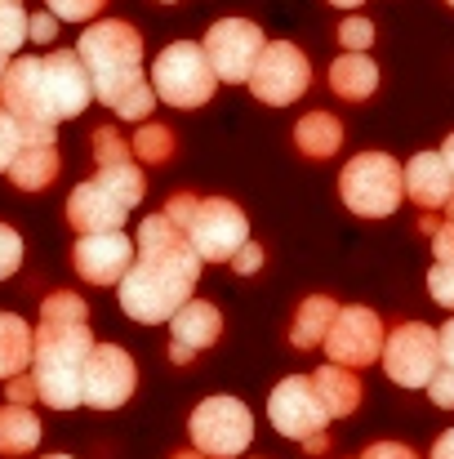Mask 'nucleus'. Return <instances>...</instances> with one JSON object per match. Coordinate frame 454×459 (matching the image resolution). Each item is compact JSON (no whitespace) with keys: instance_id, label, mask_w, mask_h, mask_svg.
Listing matches in <instances>:
<instances>
[{"instance_id":"nucleus-1","label":"nucleus","mask_w":454,"mask_h":459,"mask_svg":"<svg viewBox=\"0 0 454 459\" xmlns=\"http://www.w3.org/2000/svg\"><path fill=\"white\" fill-rule=\"evenodd\" d=\"M201 268L205 264L183 237V228H174L165 214H148L134 237V268L121 277L116 299L125 307V316L143 325H165L192 299Z\"/></svg>"},{"instance_id":"nucleus-2","label":"nucleus","mask_w":454,"mask_h":459,"mask_svg":"<svg viewBox=\"0 0 454 459\" xmlns=\"http://www.w3.org/2000/svg\"><path fill=\"white\" fill-rule=\"evenodd\" d=\"M94 352V334H90V307L72 290H54L40 304V325H36V352H31V384H36V402H45L49 411H76L81 402V379H85V361Z\"/></svg>"},{"instance_id":"nucleus-3","label":"nucleus","mask_w":454,"mask_h":459,"mask_svg":"<svg viewBox=\"0 0 454 459\" xmlns=\"http://www.w3.org/2000/svg\"><path fill=\"white\" fill-rule=\"evenodd\" d=\"M76 54L90 72L94 99L103 108H112L121 121H143L156 108V90L143 76V36L121 22V18H103L94 27L81 31Z\"/></svg>"},{"instance_id":"nucleus-4","label":"nucleus","mask_w":454,"mask_h":459,"mask_svg":"<svg viewBox=\"0 0 454 459\" xmlns=\"http://www.w3.org/2000/svg\"><path fill=\"white\" fill-rule=\"evenodd\" d=\"M160 214L174 228H183V237L192 241V250L201 255V264H232L236 250L250 241V223H245L241 205H232L227 196L174 192Z\"/></svg>"},{"instance_id":"nucleus-5","label":"nucleus","mask_w":454,"mask_h":459,"mask_svg":"<svg viewBox=\"0 0 454 459\" xmlns=\"http://www.w3.org/2000/svg\"><path fill=\"white\" fill-rule=\"evenodd\" d=\"M338 196L361 219H388L406 196V165L388 152L352 156L338 174Z\"/></svg>"},{"instance_id":"nucleus-6","label":"nucleus","mask_w":454,"mask_h":459,"mask_svg":"<svg viewBox=\"0 0 454 459\" xmlns=\"http://www.w3.org/2000/svg\"><path fill=\"white\" fill-rule=\"evenodd\" d=\"M151 90L169 108H205L218 90V76L196 40H174L151 63Z\"/></svg>"},{"instance_id":"nucleus-7","label":"nucleus","mask_w":454,"mask_h":459,"mask_svg":"<svg viewBox=\"0 0 454 459\" xmlns=\"http://www.w3.org/2000/svg\"><path fill=\"white\" fill-rule=\"evenodd\" d=\"M187 433L205 459H236L254 442V415L241 397H205L192 411Z\"/></svg>"},{"instance_id":"nucleus-8","label":"nucleus","mask_w":454,"mask_h":459,"mask_svg":"<svg viewBox=\"0 0 454 459\" xmlns=\"http://www.w3.org/2000/svg\"><path fill=\"white\" fill-rule=\"evenodd\" d=\"M0 108L18 121L22 139H54V112L45 99V81H40V58L22 54L9 63V72L0 76Z\"/></svg>"},{"instance_id":"nucleus-9","label":"nucleus","mask_w":454,"mask_h":459,"mask_svg":"<svg viewBox=\"0 0 454 459\" xmlns=\"http://www.w3.org/2000/svg\"><path fill=\"white\" fill-rule=\"evenodd\" d=\"M263 45H268V40H263V27L250 22V18H218V22L205 31V40H201V49H205L214 76L227 81V85H241V81L250 85Z\"/></svg>"},{"instance_id":"nucleus-10","label":"nucleus","mask_w":454,"mask_h":459,"mask_svg":"<svg viewBox=\"0 0 454 459\" xmlns=\"http://www.w3.org/2000/svg\"><path fill=\"white\" fill-rule=\"evenodd\" d=\"M312 85V63L295 40H268L259 63H254V76H250V90L259 103L268 108H290L295 99L307 94Z\"/></svg>"},{"instance_id":"nucleus-11","label":"nucleus","mask_w":454,"mask_h":459,"mask_svg":"<svg viewBox=\"0 0 454 459\" xmlns=\"http://www.w3.org/2000/svg\"><path fill=\"white\" fill-rule=\"evenodd\" d=\"M441 366V343H437V330L424 325V321H406L388 334L383 343V370L392 384L401 388H428L433 375Z\"/></svg>"},{"instance_id":"nucleus-12","label":"nucleus","mask_w":454,"mask_h":459,"mask_svg":"<svg viewBox=\"0 0 454 459\" xmlns=\"http://www.w3.org/2000/svg\"><path fill=\"white\" fill-rule=\"evenodd\" d=\"M383 343H388V330H383L379 312L352 304V307H338V316H334V325H330L321 348H325V357L334 366L361 370V366H374L383 357Z\"/></svg>"},{"instance_id":"nucleus-13","label":"nucleus","mask_w":454,"mask_h":459,"mask_svg":"<svg viewBox=\"0 0 454 459\" xmlns=\"http://www.w3.org/2000/svg\"><path fill=\"white\" fill-rule=\"evenodd\" d=\"M139 388V366L121 343H94L81 379V402L94 411H121Z\"/></svg>"},{"instance_id":"nucleus-14","label":"nucleus","mask_w":454,"mask_h":459,"mask_svg":"<svg viewBox=\"0 0 454 459\" xmlns=\"http://www.w3.org/2000/svg\"><path fill=\"white\" fill-rule=\"evenodd\" d=\"M268 420H272V429H277L281 437H290V442H299V446L325 433L330 415H325V406H321V397H316V388H312V375H290V379H281V384L272 388V397H268Z\"/></svg>"},{"instance_id":"nucleus-15","label":"nucleus","mask_w":454,"mask_h":459,"mask_svg":"<svg viewBox=\"0 0 454 459\" xmlns=\"http://www.w3.org/2000/svg\"><path fill=\"white\" fill-rule=\"evenodd\" d=\"M40 81H45V99H49L54 121H72L94 103V85H90V72H85L76 49H49L40 58Z\"/></svg>"},{"instance_id":"nucleus-16","label":"nucleus","mask_w":454,"mask_h":459,"mask_svg":"<svg viewBox=\"0 0 454 459\" xmlns=\"http://www.w3.org/2000/svg\"><path fill=\"white\" fill-rule=\"evenodd\" d=\"M72 264L94 286H121V277L134 268V241L125 232H94L72 246Z\"/></svg>"},{"instance_id":"nucleus-17","label":"nucleus","mask_w":454,"mask_h":459,"mask_svg":"<svg viewBox=\"0 0 454 459\" xmlns=\"http://www.w3.org/2000/svg\"><path fill=\"white\" fill-rule=\"evenodd\" d=\"M223 334V312L205 299H187L169 321V361L174 366H192L196 352L214 348Z\"/></svg>"},{"instance_id":"nucleus-18","label":"nucleus","mask_w":454,"mask_h":459,"mask_svg":"<svg viewBox=\"0 0 454 459\" xmlns=\"http://www.w3.org/2000/svg\"><path fill=\"white\" fill-rule=\"evenodd\" d=\"M125 219H130V210H125L112 192H103L94 178L81 183V187H72V196H67V223H72L81 237L125 232Z\"/></svg>"},{"instance_id":"nucleus-19","label":"nucleus","mask_w":454,"mask_h":459,"mask_svg":"<svg viewBox=\"0 0 454 459\" xmlns=\"http://www.w3.org/2000/svg\"><path fill=\"white\" fill-rule=\"evenodd\" d=\"M406 196L419 210H446L454 196L450 165L441 152H415L406 160Z\"/></svg>"},{"instance_id":"nucleus-20","label":"nucleus","mask_w":454,"mask_h":459,"mask_svg":"<svg viewBox=\"0 0 454 459\" xmlns=\"http://www.w3.org/2000/svg\"><path fill=\"white\" fill-rule=\"evenodd\" d=\"M63 160H58V139H22V148L9 165V183L18 192H45L58 178Z\"/></svg>"},{"instance_id":"nucleus-21","label":"nucleus","mask_w":454,"mask_h":459,"mask_svg":"<svg viewBox=\"0 0 454 459\" xmlns=\"http://www.w3.org/2000/svg\"><path fill=\"white\" fill-rule=\"evenodd\" d=\"M312 388H316V397H321V406H325V415L330 420H347L356 406H361V379H356V370H347V366H321L316 375H312Z\"/></svg>"},{"instance_id":"nucleus-22","label":"nucleus","mask_w":454,"mask_h":459,"mask_svg":"<svg viewBox=\"0 0 454 459\" xmlns=\"http://www.w3.org/2000/svg\"><path fill=\"white\" fill-rule=\"evenodd\" d=\"M31 352H36V330L18 316V312H0V379H18L31 370Z\"/></svg>"},{"instance_id":"nucleus-23","label":"nucleus","mask_w":454,"mask_h":459,"mask_svg":"<svg viewBox=\"0 0 454 459\" xmlns=\"http://www.w3.org/2000/svg\"><path fill=\"white\" fill-rule=\"evenodd\" d=\"M330 90L343 99V103H365L374 90H379V67L365 58V54H338L330 63Z\"/></svg>"},{"instance_id":"nucleus-24","label":"nucleus","mask_w":454,"mask_h":459,"mask_svg":"<svg viewBox=\"0 0 454 459\" xmlns=\"http://www.w3.org/2000/svg\"><path fill=\"white\" fill-rule=\"evenodd\" d=\"M334 316H338V304L330 295H307L299 304V312H295L290 343L295 348H321L325 334H330V325H334Z\"/></svg>"},{"instance_id":"nucleus-25","label":"nucleus","mask_w":454,"mask_h":459,"mask_svg":"<svg viewBox=\"0 0 454 459\" xmlns=\"http://www.w3.org/2000/svg\"><path fill=\"white\" fill-rule=\"evenodd\" d=\"M295 143H299L303 156L325 160V156H334L343 148V126L330 112H307V117H299V126H295Z\"/></svg>"},{"instance_id":"nucleus-26","label":"nucleus","mask_w":454,"mask_h":459,"mask_svg":"<svg viewBox=\"0 0 454 459\" xmlns=\"http://www.w3.org/2000/svg\"><path fill=\"white\" fill-rule=\"evenodd\" d=\"M40 446V420L31 406H0V455H31Z\"/></svg>"},{"instance_id":"nucleus-27","label":"nucleus","mask_w":454,"mask_h":459,"mask_svg":"<svg viewBox=\"0 0 454 459\" xmlns=\"http://www.w3.org/2000/svg\"><path fill=\"white\" fill-rule=\"evenodd\" d=\"M94 183L103 187V192H112L125 210H134L143 196H148V178H143V169H139V160L134 156H125V160H107V165H99V174H94Z\"/></svg>"},{"instance_id":"nucleus-28","label":"nucleus","mask_w":454,"mask_h":459,"mask_svg":"<svg viewBox=\"0 0 454 459\" xmlns=\"http://www.w3.org/2000/svg\"><path fill=\"white\" fill-rule=\"evenodd\" d=\"M130 148H134V156H139L143 165H165V160L174 156V130H169V126H143V130L130 139Z\"/></svg>"},{"instance_id":"nucleus-29","label":"nucleus","mask_w":454,"mask_h":459,"mask_svg":"<svg viewBox=\"0 0 454 459\" xmlns=\"http://www.w3.org/2000/svg\"><path fill=\"white\" fill-rule=\"evenodd\" d=\"M338 45H343L347 54H365V49L374 45V22H370V18H356V13L343 18V22H338Z\"/></svg>"},{"instance_id":"nucleus-30","label":"nucleus","mask_w":454,"mask_h":459,"mask_svg":"<svg viewBox=\"0 0 454 459\" xmlns=\"http://www.w3.org/2000/svg\"><path fill=\"white\" fill-rule=\"evenodd\" d=\"M45 4H49V13L63 18V22H90V18L103 13L107 0H45Z\"/></svg>"},{"instance_id":"nucleus-31","label":"nucleus","mask_w":454,"mask_h":459,"mask_svg":"<svg viewBox=\"0 0 454 459\" xmlns=\"http://www.w3.org/2000/svg\"><path fill=\"white\" fill-rule=\"evenodd\" d=\"M18 148H22V130H18V121L0 108V174H9V165H13Z\"/></svg>"},{"instance_id":"nucleus-32","label":"nucleus","mask_w":454,"mask_h":459,"mask_svg":"<svg viewBox=\"0 0 454 459\" xmlns=\"http://www.w3.org/2000/svg\"><path fill=\"white\" fill-rule=\"evenodd\" d=\"M18 264H22V237H18L9 223H0V281L13 277Z\"/></svg>"},{"instance_id":"nucleus-33","label":"nucleus","mask_w":454,"mask_h":459,"mask_svg":"<svg viewBox=\"0 0 454 459\" xmlns=\"http://www.w3.org/2000/svg\"><path fill=\"white\" fill-rule=\"evenodd\" d=\"M428 295L441 307H454V264H433V273H428Z\"/></svg>"},{"instance_id":"nucleus-34","label":"nucleus","mask_w":454,"mask_h":459,"mask_svg":"<svg viewBox=\"0 0 454 459\" xmlns=\"http://www.w3.org/2000/svg\"><path fill=\"white\" fill-rule=\"evenodd\" d=\"M428 397L441 406V411H454V370L450 366H437L433 384H428Z\"/></svg>"},{"instance_id":"nucleus-35","label":"nucleus","mask_w":454,"mask_h":459,"mask_svg":"<svg viewBox=\"0 0 454 459\" xmlns=\"http://www.w3.org/2000/svg\"><path fill=\"white\" fill-rule=\"evenodd\" d=\"M54 36H58V18H54L49 9L27 18V40H31V45H54Z\"/></svg>"},{"instance_id":"nucleus-36","label":"nucleus","mask_w":454,"mask_h":459,"mask_svg":"<svg viewBox=\"0 0 454 459\" xmlns=\"http://www.w3.org/2000/svg\"><path fill=\"white\" fill-rule=\"evenodd\" d=\"M263 268V246H254V241H245L241 250H236V259H232V273H241V277H250V273H259Z\"/></svg>"},{"instance_id":"nucleus-37","label":"nucleus","mask_w":454,"mask_h":459,"mask_svg":"<svg viewBox=\"0 0 454 459\" xmlns=\"http://www.w3.org/2000/svg\"><path fill=\"white\" fill-rule=\"evenodd\" d=\"M4 402H13V406H31V402H36V384H31V375L9 379V384H4Z\"/></svg>"},{"instance_id":"nucleus-38","label":"nucleus","mask_w":454,"mask_h":459,"mask_svg":"<svg viewBox=\"0 0 454 459\" xmlns=\"http://www.w3.org/2000/svg\"><path fill=\"white\" fill-rule=\"evenodd\" d=\"M433 255H437V264H454V219L450 223H437V232H433Z\"/></svg>"},{"instance_id":"nucleus-39","label":"nucleus","mask_w":454,"mask_h":459,"mask_svg":"<svg viewBox=\"0 0 454 459\" xmlns=\"http://www.w3.org/2000/svg\"><path fill=\"white\" fill-rule=\"evenodd\" d=\"M361 459H419V455L410 446H397V442H374V446H365Z\"/></svg>"},{"instance_id":"nucleus-40","label":"nucleus","mask_w":454,"mask_h":459,"mask_svg":"<svg viewBox=\"0 0 454 459\" xmlns=\"http://www.w3.org/2000/svg\"><path fill=\"white\" fill-rule=\"evenodd\" d=\"M437 343H441V366H450L454 370V316L437 330Z\"/></svg>"},{"instance_id":"nucleus-41","label":"nucleus","mask_w":454,"mask_h":459,"mask_svg":"<svg viewBox=\"0 0 454 459\" xmlns=\"http://www.w3.org/2000/svg\"><path fill=\"white\" fill-rule=\"evenodd\" d=\"M433 459H454V429L437 437V446H433Z\"/></svg>"},{"instance_id":"nucleus-42","label":"nucleus","mask_w":454,"mask_h":459,"mask_svg":"<svg viewBox=\"0 0 454 459\" xmlns=\"http://www.w3.org/2000/svg\"><path fill=\"white\" fill-rule=\"evenodd\" d=\"M441 156H446V165H450V178H454V134L446 139V148H441ZM446 210H450V219H454V196H450V205H446Z\"/></svg>"},{"instance_id":"nucleus-43","label":"nucleus","mask_w":454,"mask_h":459,"mask_svg":"<svg viewBox=\"0 0 454 459\" xmlns=\"http://www.w3.org/2000/svg\"><path fill=\"white\" fill-rule=\"evenodd\" d=\"M325 446H330V442H325V433H321V437H312V442H303V451H307V455H325Z\"/></svg>"},{"instance_id":"nucleus-44","label":"nucleus","mask_w":454,"mask_h":459,"mask_svg":"<svg viewBox=\"0 0 454 459\" xmlns=\"http://www.w3.org/2000/svg\"><path fill=\"white\" fill-rule=\"evenodd\" d=\"M169 459H205V455H201L196 446H187V451H174V455H169Z\"/></svg>"},{"instance_id":"nucleus-45","label":"nucleus","mask_w":454,"mask_h":459,"mask_svg":"<svg viewBox=\"0 0 454 459\" xmlns=\"http://www.w3.org/2000/svg\"><path fill=\"white\" fill-rule=\"evenodd\" d=\"M330 4H334V9H361L365 0H330Z\"/></svg>"},{"instance_id":"nucleus-46","label":"nucleus","mask_w":454,"mask_h":459,"mask_svg":"<svg viewBox=\"0 0 454 459\" xmlns=\"http://www.w3.org/2000/svg\"><path fill=\"white\" fill-rule=\"evenodd\" d=\"M9 63H13V58H9V54H4V49H0V76H4V72H9Z\"/></svg>"},{"instance_id":"nucleus-47","label":"nucleus","mask_w":454,"mask_h":459,"mask_svg":"<svg viewBox=\"0 0 454 459\" xmlns=\"http://www.w3.org/2000/svg\"><path fill=\"white\" fill-rule=\"evenodd\" d=\"M45 459H72V455H45Z\"/></svg>"},{"instance_id":"nucleus-48","label":"nucleus","mask_w":454,"mask_h":459,"mask_svg":"<svg viewBox=\"0 0 454 459\" xmlns=\"http://www.w3.org/2000/svg\"><path fill=\"white\" fill-rule=\"evenodd\" d=\"M160 4H174V0H160Z\"/></svg>"},{"instance_id":"nucleus-49","label":"nucleus","mask_w":454,"mask_h":459,"mask_svg":"<svg viewBox=\"0 0 454 459\" xmlns=\"http://www.w3.org/2000/svg\"><path fill=\"white\" fill-rule=\"evenodd\" d=\"M4 4H9V0H0V9H4Z\"/></svg>"},{"instance_id":"nucleus-50","label":"nucleus","mask_w":454,"mask_h":459,"mask_svg":"<svg viewBox=\"0 0 454 459\" xmlns=\"http://www.w3.org/2000/svg\"><path fill=\"white\" fill-rule=\"evenodd\" d=\"M450 4H454V0H450Z\"/></svg>"}]
</instances>
